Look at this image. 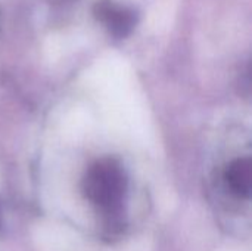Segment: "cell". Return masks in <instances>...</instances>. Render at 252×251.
<instances>
[{
    "instance_id": "obj_4",
    "label": "cell",
    "mask_w": 252,
    "mask_h": 251,
    "mask_svg": "<svg viewBox=\"0 0 252 251\" xmlns=\"http://www.w3.org/2000/svg\"><path fill=\"white\" fill-rule=\"evenodd\" d=\"M0 225H1V217H0Z\"/></svg>"
},
{
    "instance_id": "obj_2",
    "label": "cell",
    "mask_w": 252,
    "mask_h": 251,
    "mask_svg": "<svg viewBox=\"0 0 252 251\" xmlns=\"http://www.w3.org/2000/svg\"><path fill=\"white\" fill-rule=\"evenodd\" d=\"M224 182L227 189L239 197L250 198L251 195L252 166L250 158H236L224 170Z\"/></svg>"
},
{
    "instance_id": "obj_3",
    "label": "cell",
    "mask_w": 252,
    "mask_h": 251,
    "mask_svg": "<svg viewBox=\"0 0 252 251\" xmlns=\"http://www.w3.org/2000/svg\"><path fill=\"white\" fill-rule=\"evenodd\" d=\"M102 16L108 22L109 30L115 36H120V37H123L127 33H130V30L133 28V24H134V16L127 9H120V7L108 6L105 9V12L102 13Z\"/></svg>"
},
{
    "instance_id": "obj_1",
    "label": "cell",
    "mask_w": 252,
    "mask_h": 251,
    "mask_svg": "<svg viewBox=\"0 0 252 251\" xmlns=\"http://www.w3.org/2000/svg\"><path fill=\"white\" fill-rule=\"evenodd\" d=\"M83 191L87 200L115 219L121 213L127 191L126 173L115 160L103 158L87 170L83 179Z\"/></svg>"
}]
</instances>
